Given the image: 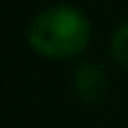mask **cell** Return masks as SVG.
I'll return each mask as SVG.
<instances>
[{"mask_svg": "<svg viewBox=\"0 0 128 128\" xmlns=\"http://www.w3.org/2000/svg\"><path fill=\"white\" fill-rule=\"evenodd\" d=\"M90 36V22L81 9L72 4H52L34 16L27 27L29 45L45 56H74Z\"/></svg>", "mask_w": 128, "mask_h": 128, "instance_id": "6da1fadb", "label": "cell"}, {"mask_svg": "<svg viewBox=\"0 0 128 128\" xmlns=\"http://www.w3.org/2000/svg\"><path fill=\"white\" fill-rule=\"evenodd\" d=\"M72 81H74L76 94L86 104H99L108 92V76H106L104 68L92 63V61L79 63L76 70H74Z\"/></svg>", "mask_w": 128, "mask_h": 128, "instance_id": "7a4b0ae2", "label": "cell"}, {"mask_svg": "<svg viewBox=\"0 0 128 128\" xmlns=\"http://www.w3.org/2000/svg\"><path fill=\"white\" fill-rule=\"evenodd\" d=\"M110 50H112V56L128 68V22L119 25L112 34V40H110Z\"/></svg>", "mask_w": 128, "mask_h": 128, "instance_id": "3957f363", "label": "cell"}]
</instances>
